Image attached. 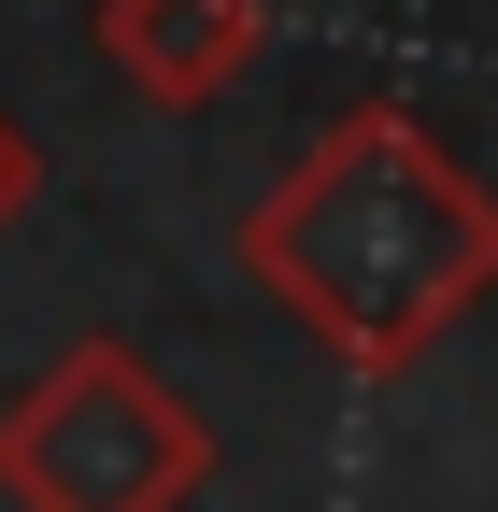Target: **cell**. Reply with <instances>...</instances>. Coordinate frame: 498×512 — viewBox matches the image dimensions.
<instances>
[{"label": "cell", "instance_id": "cell-1", "mask_svg": "<svg viewBox=\"0 0 498 512\" xmlns=\"http://www.w3.org/2000/svg\"><path fill=\"white\" fill-rule=\"evenodd\" d=\"M228 256L342 384H413L498 299V185L413 100H356L242 200Z\"/></svg>", "mask_w": 498, "mask_h": 512}, {"label": "cell", "instance_id": "cell-2", "mask_svg": "<svg viewBox=\"0 0 498 512\" xmlns=\"http://www.w3.org/2000/svg\"><path fill=\"white\" fill-rule=\"evenodd\" d=\"M214 470H228L214 413L114 328L57 342L0 399V498L15 512H200Z\"/></svg>", "mask_w": 498, "mask_h": 512}, {"label": "cell", "instance_id": "cell-3", "mask_svg": "<svg viewBox=\"0 0 498 512\" xmlns=\"http://www.w3.org/2000/svg\"><path fill=\"white\" fill-rule=\"evenodd\" d=\"M100 57L157 114H214L271 57V0H100Z\"/></svg>", "mask_w": 498, "mask_h": 512}, {"label": "cell", "instance_id": "cell-4", "mask_svg": "<svg viewBox=\"0 0 498 512\" xmlns=\"http://www.w3.org/2000/svg\"><path fill=\"white\" fill-rule=\"evenodd\" d=\"M29 200H43V143L15 128V100H0V242L29 228Z\"/></svg>", "mask_w": 498, "mask_h": 512}]
</instances>
